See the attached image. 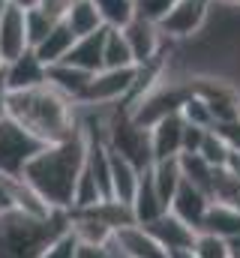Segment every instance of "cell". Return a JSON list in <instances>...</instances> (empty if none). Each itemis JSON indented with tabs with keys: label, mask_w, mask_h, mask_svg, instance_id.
<instances>
[{
	"label": "cell",
	"mask_w": 240,
	"mask_h": 258,
	"mask_svg": "<svg viewBox=\"0 0 240 258\" xmlns=\"http://www.w3.org/2000/svg\"><path fill=\"white\" fill-rule=\"evenodd\" d=\"M87 135L78 129L72 138L45 144L21 171V177L45 198L48 207L54 210H72V195L75 183L84 171L87 159Z\"/></svg>",
	"instance_id": "1"
},
{
	"label": "cell",
	"mask_w": 240,
	"mask_h": 258,
	"mask_svg": "<svg viewBox=\"0 0 240 258\" xmlns=\"http://www.w3.org/2000/svg\"><path fill=\"white\" fill-rule=\"evenodd\" d=\"M6 117H12L42 144H54L78 132V102H72L45 81L30 90H9Z\"/></svg>",
	"instance_id": "2"
},
{
	"label": "cell",
	"mask_w": 240,
	"mask_h": 258,
	"mask_svg": "<svg viewBox=\"0 0 240 258\" xmlns=\"http://www.w3.org/2000/svg\"><path fill=\"white\" fill-rule=\"evenodd\" d=\"M69 231V210L33 216L24 210L0 213V258H39L48 243Z\"/></svg>",
	"instance_id": "3"
},
{
	"label": "cell",
	"mask_w": 240,
	"mask_h": 258,
	"mask_svg": "<svg viewBox=\"0 0 240 258\" xmlns=\"http://www.w3.org/2000/svg\"><path fill=\"white\" fill-rule=\"evenodd\" d=\"M105 144L120 153L123 159H129L135 168L147 171L153 165V144H150V126H141L135 123L123 105H117L114 117H111V126H108V135H105Z\"/></svg>",
	"instance_id": "4"
},
{
	"label": "cell",
	"mask_w": 240,
	"mask_h": 258,
	"mask_svg": "<svg viewBox=\"0 0 240 258\" xmlns=\"http://www.w3.org/2000/svg\"><path fill=\"white\" fill-rule=\"evenodd\" d=\"M45 144L33 138L24 126H18L12 117L0 120V174H21L24 165L42 150Z\"/></svg>",
	"instance_id": "5"
},
{
	"label": "cell",
	"mask_w": 240,
	"mask_h": 258,
	"mask_svg": "<svg viewBox=\"0 0 240 258\" xmlns=\"http://www.w3.org/2000/svg\"><path fill=\"white\" fill-rule=\"evenodd\" d=\"M135 78H138V66L99 69V72H93L78 105H123L135 87Z\"/></svg>",
	"instance_id": "6"
},
{
	"label": "cell",
	"mask_w": 240,
	"mask_h": 258,
	"mask_svg": "<svg viewBox=\"0 0 240 258\" xmlns=\"http://www.w3.org/2000/svg\"><path fill=\"white\" fill-rule=\"evenodd\" d=\"M213 0H180L177 6L159 21V30L168 42H183L192 39L210 18Z\"/></svg>",
	"instance_id": "7"
},
{
	"label": "cell",
	"mask_w": 240,
	"mask_h": 258,
	"mask_svg": "<svg viewBox=\"0 0 240 258\" xmlns=\"http://www.w3.org/2000/svg\"><path fill=\"white\" fill-rule=\"evenodd\" d=\"M123 30V36H126V42H129V48H132V57H135V66H144L150 63V60H156L162 51H165V36H162V30H159V24L156 21H150V18H141V15H135L126 27H120Z\"/></svg>",
	"instance_id": "8"
},
{
	"label": "cell",
	"mask_w": 240,
	"mask_h": 258,
	"mask_svg": "<svg viewBox=\"0 0 240 258\" xmlns=\"http://www.w3.org/2000/svg\"><path fill=\"white\" fill-rule=\"evenodd\" d=\"M144 228L156 237V243H159L165 252L189 249V246L195 243V237H198V231H195L192 225H186L177 213H171V210H165L162 216H156V219H153V222H147Z\"/></svg>",
	"instance_id": "9"
},
{
	"label": "cell",
	"mask_w": 240,
	"mask_h": 258,
	"mask_svg": "<svg viewBox=\"0 0 240 258\" xmlns=\"http://www.w3.org/2000/svg\"><path fill=\"white\" fill-rule=\"evenodd\" d=\"M183 132H186V120L180 117V111H171V114L159 117L150 126L153 162L156 159H174V156L183 153Z\"/></svg>",
	"instance_id": "10"
},
{
	"label": "cell",
	"mask_w": 240,
	"mask_h": 258,
	"mask_svg": "<svg viewBox=\"0 0 240 258\" xmlns=\"http://www.w3.org/2000/svg\"><path fill=\"white\" fill-rule=\"evenodd\" d=\"M24 15H27V9H21V6H15V3H9V6H6V12H3V18H0V54H3V60H6V63H9L12 57L24 54V51L30 48V42H27V24H24Z\"/></svg>",
	"instance_id": "11"
},
{
	"label": "cell",
	"mask_w": 240,
	"mask_h": 258,
	"mask_svg": "<svg viewBox=\"0 0 240 258\" xmlns=\"http://www.w3.org/2000/svg\"><path fill=\"white\" fill-rule=\"evenodd\" d=\"M3 75H6L9 90H30V87L45 84V63L36 57L33 48H27L24 54L12 57L9 63L3 66Z\"/></svg>",
	"instance_id": "12"
},
{
	"label": "cell",
	"mask_w": 240,
	"mask_h": 258,
	"mask_svg": "<svg viewBox=\"0 0 240 258\" xmlns=\"http://www.w3.org/2000/svg\"><path fill=\"white\" fill-rule=\"evenodd\" d=\"M210 195L204 192V189H198V186H192L189 180H183L180 183V189L174 192L171 198V213H177L180 219L186 222V225H192L195 231H201V222H204V216H207V207H210Z\"/></svg>",
	"instance_id": "13"
},
{
	"label": "cell",
	"mask_w": 240,
	"mask_h": 258,
	"mask_svg": "<svg viewBox=\"0 0 240 258\" xmlns=\"http://www.w3.org/2000/svg\"><path fill=\"white\" fill-rule=\"evenodd\" d=\"M114 243L120 246L123 258H168V252L156 243V237L138 222L114 231Z\"/></svg>",
	"instance_id": "14"
},
{
	"label": "cell",
	"mask_w": 240,
	"mask_h": 258,
	"mask_svg": "<svg viewBox=\"0 0 240 258\" xmlns=\"http://www.w3.org/2000/svg\"><path fill=\"white\" fill-rule=\"evenodd\" d=\"M90 78H93V72H84V69L66 63V60L45 66V81H48L54 90H60L63 96H69L72 102H81V96H84Z\"/></svg>",
	"instance_id": "15"
},
{
	"label": "cell",
	"mask_w": 240,
	"mask_h": 258,
	"mask_svg": "<svg viewBox=\"0 0 240 258\" xmlns=\"http://www.w3.org/2000/svg\"><path fill=\"white\" fill-rule=\"evenodd\" d=\"M105 30H108V27H102V30H96V33H90V36H78L75 45H72L69 54H66V63L78 66V69H84V72H99V69H105V60H102V51H105Z\"/></svg>",
	"instance_id": "16"
},
{
	"label": "cell",
	"mask_w": 240,
	"mask_h": 258,
	"mask_svg": "<svg viewBox=\"0 0 240 258\" xmlns=\"http://www.w3.org/2000/svg\"><path fill=\"white\" fill-rule=\"evenodd\" d=\"M201 231L216 234V237H222V240H228V243L237 240L240 237V207L210 201L207 216H204V222H201Z\"/></svg>",
	"instance_id": "17"
},
{
	"label": "cell",
	"mask_w": 240,
	"mask_h": 258,
	"mask_svg": "<svg viewBox=\"0 0 240 258\" xmlns=\"http://www.w3.org/2000/svg\"><path fill=\"white\" fill-rule=\"evenodd\" d=\"M168 210V204L159 198L156 186H153V177H150V168L141 174V183L135 189V198H132V213H135V222L138 225H147L153 222L156 216H162Z\"/></svg>",
	"instance_id": "18"
},
{
	"label": "cell",
	"mask_w": 240,
	"mask_h": 258,
	"mask_svg": "<svg viewBox=\"0 0 240 258\" xmlns=\"http://www.w3.org/2000/svg\"><path fill=\"white\" fill-rule=\"evenodd\" d=\"M108 153H111V195L120 198V201H126V204H132V198H135V189H138V183H141V168H135L129 159H123L120 153H114L111 147H108Z\"/></svg>",
	"instance_id": "19"
},
{
	"label": "cell",
	"mask_w": 240,
	"mask_h": 258,
	"mask_svg": "<svg viewBox=\"0 0 240 258\" xmlns=\"http://www.w3.org/2000/svg\"><path fill=\"white\" fill-rule=\"evenodd\" d=\"M72 45H75V33L66 27V21H57V24L48 30V36H45L33 51H36V57H39L45 66H51V63L66 60V54H69Z\"/></svg>",
	"instance_id": "20"
},
{
	"label": "cell",
	"mask_w": 240,
	"mask_h": 258,
	"mask_svg": "<svg viewBox=\"0 0 240 258\" xmlns=\"http://www.w3.org/2000/svg\"><path fill=\"white\" fill-rule=\"evenodd\" d=\"M150 177H153V186H156L159 198L171 207V198H174V192H177L180 183H183L180 156H174V159H156V162L150 165Z\"/></svg>",
	"instance_id": "21"
},
{
	"label": "cell",
	"mask_w": 240,
	"mask_h": 258,
	"mask_svg": "<svg viewBox=\"0 0 240 258\" xmlns=\"http://www.w3.org/2000/svg\"><path fill=\"white\" fill-rule=\"evenodd\" d=\"M63 21H66V27L75 33V39H78V36H90V33H96V30L105 27L102 18H99V12H96V6H93L90 0H75Z\"/></svg>",
	"instance_id": "22"
},
{
	"label": "cell",
	"mask_w": 240,
	"mask_h": 258,
	"mask_svg": "<svg viewBox=\"0 0 240 258\" xmlns=\"http://www.w3.org/2000/svg\"><path fill=\"white\" fill-rule=\"evenodd\" d=\"M210 198L219 204H231L240 207V174H234L228 165L213 168V180H210Z\"/></svg>",
	"instance_id": "23"
},
{
	"label": "cell",
	"mask_w": 240,
	"mask_h": 258,
	"mask_svg": "<svg viewBox=\"0 0 240 258\" xmlns=\"http://www.w3.org/2000/svg\"><path fill=\"white\" fill-rule=\"evenodd\" d=\"M102 60H105V69H126V66H135V57H132V48L123 36L120 27H108L105 30V51H102Z\"/></svg>",
	"instance_id": "24"
},
{
	"label": "cell",
	"mask_w": 240,
	"mask_h": 258,
	"mask_svg": "<svg viewBox=\"0 0 240 258\" xmlns=\"http://www.w3.org/2000/svg\"><path fill=\"white\" fill-rule=\"evenodd\" d=\"M105 27H126L138 15V0H90Z\"/></svg>",
	"instance_id": "25"
},
{
	"label": "cell",
	"mask_w": 240,
	"mask_h": 258,
	"mask_svg": "<svg viewBox=\"0 0 240 258\" xmlns=\"http://www.w3.org/2000/svg\"><path fill=\"white\" fill-rule=\"evenodd\" d=\"M180 171H183V180H189L192 186H198V189H204L210 195L213 165H207L198 153H180Z\"/></svg>",
	"instance_id": "26"
},
{
	"label": "cell",
	"mask_w": 240,
	"mask_h": 258,
	"mask_svg": "<svg viewBox=\"0 0 240 258\" xmlns=\"http://www.w3.org/2000/svg\"><path fill=\"white\" fill-rule=\"evenodd\" d=\"M180 117H183L189 126H198V129H213L216 126V117H213L210 105H207L195 90L180 102Z\"/></svg>",
	"instance_id": "27"
},
{
	"label": "cell",
	"mask_w": 240,
	"mask_h": 258,
	"mask_svg": "<svg viewBox=\"0 0 240 258\" xmlns=\"http://www.w3.org/2000/svg\"><path fill=\"white\" fill-rule=\"evenodd\" d=\"M198 156H201L207 165L219 168V165H225V162H228V156H231V147L222 141V135H219L216 129H207V132H204V138H201Z\"/></svg>",
	"instance_id": "28"
},
{
	"label": "cell",
	"mask_w": 240,
	"mask_h": 258,
	"mask_svg": "<svg viewBox=\"0 0 240 258\" xmlns=\"http://www.w3.org/2000/svg\"><path fill=\"white\" fill-rule=\"evenodd\" d=\"M192 252H195V258H231V246H228V240H222L216 234L198 231V237L192 243Z\"/></svg>",
	"instance_id": "29"
},
{
	"label": "cell",
	"mask_w": 240,
	"mask_h": 258,
	"mask_svg": "<svg viewBox=\"0 0 240 258\" xmlns=\"http://www.w3.org/2000/svg\"><path fill=\"white\" fill-rule=\"evenodd\" d=\"M24 24H27V42H30V48H36L45 36H48V30L57 24V21H51L45 12H39L36 6L33 9H27V15H24Z\"/></svg>",
	"instance_id": "30"
},
{
	"label": "cell",
	"mask_w": 240,
	"mask_h": 258,
	"mask_svg": "<svg viewBox=\"0 0 240 258\" xmlns=\"http://www.w3.org/2000/svg\"><path fill=\"white\" fill-rule=\"evenodd\" d=\"M75 258H123V252L111 237L108 243H78Z\"/></svg>",
	"instance_id": "31"
},
{
	"label": "cell",
	"mask_w": 240,
	"mask_h": 258,
	"mask_svg": "<svg viewBox=\"0 0 240 258\" xmlns=\"http://www.w3.org/2000/svg\"><path fill=\"white\" fill-rule=\"evenodd\" d=\"M180 0H138V15L141 18H150V21H162L174 6H177Z\"/></svg>",
	"instance_id": "32"
},
{
	"label": "cell",
	"mask_w": 240,
	"mask_h": 258,
	"mask_svg": "<svg viewBox=\"0 0 240 258\" xmlns=\"http://www.w3.org/2000/svg\"><path fill=\"white\" fill-rule=\"evenodd\" d=\"M75 249H78V240L72 237V231L60 234L54 243H48V249L39 258H75Z\"/></svg>",
	"instance_id": "33"
},
{
	"label": "cell",
	"mask_w": 240,
	"mask_h": 258,
	"mask_svg": "<svg viewBox=\"0 0 240 258\" xmlns=\"http://www.w3.org/2000/svg\"><path fill=\"white\" fill-rule=\"evenodd\" d=\"M15 177L18 174H0V213L18 210V204H15Z\"/></svg>",
	"instance_id": "34"
},
{
	"label": "cell",
	"mask_w": 240,
	"mask_h": 258,
	"mask_svg": "<svg viewBox=\"0 0 240 258\" xmlns=\"http://www.w3.org/2000/svg\"><path fill=\"white\" fill-rule=\"evenodd\" d=\"M213 129L222 135V141L231 147V153H240V117H234V120H225V123H216Z\"/></svg>",
	"instance_id": "35"
},
{
	"label": "cell",
	"mask_w": 240,
	"mask_h": 258,
	"mask_svg": "<svg viewBox=\"0 0 240 258\" xmlns=\"http://www.w3.org/2000/svg\"><path fill=\"white\" fill-rule=\"evenodd\" d=\"M36 9L45 12L51 21H63L66 12L72 9V0H36Z\"/></svg>",
	"instance_id": "36"
},
{
	"label": "cell",
	"mask_w": 240,
	"mask_h": 258,
	"mask_svg": "<svg viewBox=\"0 0 240 258\" xmlns=\"http://www.w3.org/2000/svg\"><path fill=\"white\" fill-rule=\"evenodd\" d=\"M6 108H9V84H6V75L0 69V120L6 117Z\"/></svg>",
	"instance_id": "37"
},
{
	"label": "cell",
	"mask_w": 240,
	"mask_h": 258,
	"mask_svg": "<svg viewBox=\"0 0 240 258\" xmlns=\"http://www.w3.org/2000/svg\"><path fill=\"white\" fill-rule=\"evenodd\" d=\"M168 258H195V252H192V246L189 249H174V252H168Z\"/></svg>",
	"instance_id": "38"
},
{
	"label": "cell",
	"mask_w": 240,
	"mask_h": 258,
	"mask_svg": "<svg viewBox=\"0 0 240 258\" xmlns=\"http://www.w3.org/2000/svg\"><path fill=\"white\" fill-rule=\"evenodd\" d=\"M228 246H231V258H240V237L237 240H231Z\"/></svg>",
	"instance_id": "39"
},
{
	"label": "cell",
	"mask_w": 240,
	"mask_h": 258,
	"mask_svg": "<svg viewBox=\"0 0 240 258\" xmlns=\"http://www.w3.org/2000/svg\"><path fill=\"white\" fill-rule=\"evenodd\" d=\"M6 6H9V0H0V18H3V12H6Z\"/></svg>",
	"instance_id": "40"
},
{
	"label": "cell",
	"mask_w": 240,
	"mask_h": 258,
	"mask_svg": "<svg viewBox=\"0 0 240 258\" xmlns=\"http://www.w3.org/2000/svg\"><path fill=\"white\" fill-rule=\"evenodd\" d=\"M216 3H231V6H240V0H216Z\"/></svg>",
	"instance_id": "41"
},
{
	"label": "cell",
	"mask_w": 240,
	"mask_h": 258,
	"mask_svg": "<svg viewBox=\"0 0 240 258\" xmlns=\"http://www.w3.org/2000/svg\"><path fill=\"white\" fill-rule=\"evenodd\" d=\"M3 66H6V60H3V54H0V69H3Z\"/></svg>",
	"instance_id": "42"
},
{
	"label": "cell",
	"mask_w": 240,
	"mask_h": 258,
	"mask_svg": "<svg viewBox=\"0 0 240 258\" xmlns=\"http://www.w3.org/2000/svg\"><path fill=\"white\" fill-rule=\"evenodd\" d=\"M72 3H75V0H72Z\"/></svg>",
	"instance_id": "43"
}]
</instances>
